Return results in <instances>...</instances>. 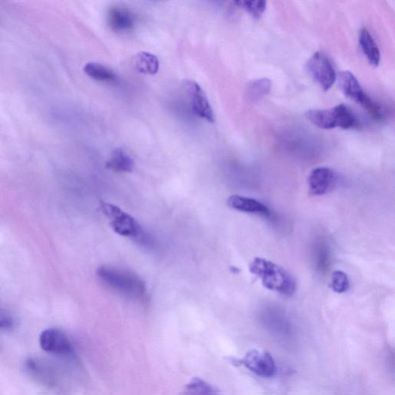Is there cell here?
<instances>
[{"mask_svg":"<svg viewBox=\"0 0 395 395\" xmlns=\"http://www.w3.org/2000/svg\"><path fill=\"white\" fill-rule=\"evenodd\" d=\"M252 275L260 279L263 287L286 297L296 291L295 279L283 267L267 260L257 257L250 265Z\"/></svg>","mask_w":395,"mask_h":395,"instance_id":"cell-1","label":"cell"},{"mask_svg":"<svg viewBox=\"0 0 395 395\" xmlns=\"http://www.w3.org/2000/svg\"><path fill=\"white\" fill-rule=\"evenodd\" d=\"M97 275L103 284L121 295L137 300H143L146 297L144 281L133 272L102 266L98 268Z\"/></svg>","mask_w":395,"mask_h":395,"instance_id":"cell-2","label":"cell"},{"mask_svg":"<svg viewBox=\"0 0 395 395\" xmlns=\"http://www.w3.org/2000/svg\"><path fill=\"white\" fill-rule=\"evenodd\" d=\"M306 117L315 126L326 130L336 128L350 129L356 123L352 111L344 105L330 109L309 110Z\"/></svg>","mask_w":395,"mask_h":395,"instance_id":"cell-3","label":"cell"},{"mask_svg":"<svg viewBox=\"0 0 395 395\" xmlns=\"http://www.w3.org/2000/svg\"><path fill=\"white\" fill-rule=\"evenodd\" d=\"M100 206L103 215L109 220L113 230L122 237L134 239L140 242L145 241L143 230L133 216L115 205L101 202Z\"/></svg>","mask_w":395,"mask_h":395,"instance_id":"cell-4","label":"cell"},{"mask_svg":"<svg viewBox=\"0 0 395 395\" xmlns=\"http://www.w3.org/2000/svg\"><path fill=\"white\" fill-rule=\"evenodd\" d=\"M307 69L322 88L330 90L337 81V74L327 56L322 52L315 53L307 63Z\"/></svg>","mask_w":395,"mask_h":395,"instance_id":"cell-5","label":"cell"},{"mask_svg":"<svg viewBox=\"0 0 395 395\" xmlns=\"http://www.w3.org/2000/svg\"><path fill=\"white\" fill-rule=\"evenodd\" d=\"M238 362L262 378L272 377L277 371L274 359L266 352L252 350Z\"/></svg>","mask_w":395,"mask_h":395,"instance_id":"cell-6","label":"cell"},{"mask_svg":"<svg viewBox=\"0 0 395 395\" xmlns=\"http://www.w3.org/2000/svg\"><path fill=\"white\" fill-rule=\"evenodd\" d=\"M337 180V175L333 169L327 167L317 168L308 177L309 193L317 196L330 193L335 189Z\"/></svg>","mask_w":395,"mask_h":395,"instance_id":"cell-7","label":"cell"},{"mask_svg":"<svg viewBox=\"0 0 395 395\" xmlns=\"http://www.w3.org/2000/svg\"><path fill=\"white\" fill-rule=\"evenodd\" d=\"M184 87L190 98L192 108L195 114L212 123L215 121L213 110L208 98H207L200 84L192 80L185 81Z\"/></svg>","mask_w":395,"mask_h":395,"instance_id":"cell-8","label":"cell"},{"mask_svg":"<svg viewBox=\"0 0 395 395\" xmlns=\"http://www.w3.org/2000/svg\"><path fill=\"white\" fill-rule=\"evenodd\" d=\"M40 344L46 352L65 355L72 352V344L69 337L58 329H46L40 336Z\"/></svg>","mask_w":395,"mask_h":395,"instance_id":"cell-9","label":"cell"},{"mask_svg":"<svg viewBox=\"0 0 395 395\" xmlns=\"http://www.w3.org/2000/svg\"><path fill=\"white\" fill-rule=\"evenodd\" d=\"M227 203L232 209L242 212L254 214L269 218L271 212L268 207L251 198L235 195L229 198Z\"/></svg>","mask_w":395,"mask_h":395,"instance_id":"cell-10","label":"cell"},{"mask_svg":"<svg viewBox=\"0 0 395 395\" xmlns=\"http://www.w3.org/2000/svg\"><path fill=\"white\" fill-rule=\"evenodd\" d=\"M135 21V15L125 8H112L108 13V24L116 32L126 33L133 30Z\"/></svg>","mask_w":395,"mask_h":395,"instance_id":"cell-11","label":"cell"},{"mask_svg":"<svg viewBox=\"0 0 395 395\" xmlns=\"http://www.w3.org/2000/svg\"><path fill=\"white\" fill-rule=\"evenodd\" d=\"M338 86L346 97L359 103L361 106L368 96L362 89L359 81L349 71H343L339 74Z\"/></svg>","mask_w":395,"mask_h":395,"instance_id":"cell-12","label":"cell"},{"mask_svg":"<svg viewBox=\"0 0 395 395\" xmlns=\"http://www.w3.org/2000/svg\"><path fill=\"white\" fill-rule=\"evenodd\" d=\"M25 366L27 371L37 381L51 388L56 384L54 370L49 363L32 357L26 361Z\"/></svg>","mask_w":395,"mask_h":395,"instance_id":"cell-13","label":"cell"},{"mask_svg":"<svg viewBox=\"0 0 395 395\" xmlns=\"http://www.w3.org/2000/svg\"><path fill=\"white\" fill-rule=\"evenodd\" d=\"M359 42L366 58L374 67H378L381 61V53L377 43L366 28H363L360 32Z\"/></svg>","mask_w":395,"mask_h":395,"instance_id":"cell-14","label":"cell"},{"mask_svg":"<svg viewBox=\"0 0 395 395\" xmlns=\"http://www.w3.org/2000/svg\"><path fill=\"white\" fill-rule=\"evenodd\" d=\"M106 167L117 173H130L133 171L135 163L123 148H116L113 150Z\"/></svg>","mask_w":395,"mask_h":395,"instance_id":"cell-15","label":"cell"},{"mask_svg":"<svg viewBox=\"0 0 395 395\" xmlns=\"http://www.w3.org/2000/svg\"><path fill=\"white\" fill-rule=\"evenodd\" d=\"M135 67L139 73L155 75L159 70V61L154 54L140 52L135 56Z\"/></svg>","mask_w":395,"mask_h":395,"instance_id":"cell-16","label":"cell"},{"mask_svg":"<svg viewBox=\"0 0 395 395\" xmlns=\"http://www.w3.org/2000/svg\"><path fill=\"white\" fill-rule=\"evenodd\" d=\"M84 72L93 80L99 81H115L117 75L111 69L98 63H88L83 68Z\"/></svg>","mask_w":395,"mask_h":395,"instance_id":"cell-17","label":"cell"},{"mask_svg":"<svg viewBox=\"0 0 395 395\" xmlns=\"http://www.w3.org/2000/svg\"><path fill=\"white\" fill-rule=\"evenodd\" d=\"M272 88L271 81L268 78L254 80L249 83L247 91L248 100L257 101L268 95Z\"/></svg>","mask_w":395,"mask_h":395,"instance_id":"cell-18","label":"cell"},{"mask_svg":"<svg viewBox=\"0 0 395 395\" xmlns=\"http://www.w3.org/2000/svg\"><path fill=\"white\" fill-rule=\"evenodd\" d=\"M185 395H217L210 384L200 379H194L187 385Z\"/></svg>","mask_w":395,"mask_h":395,"instance_id":"cell-19","label":"cell"},{"mask_svg":"<svg viewBox=\"0 0 395 395\" xmlns=\"http://www.w3.org/2000/svg\"><path fill=\"white\" fill-rule=\"evenodd\" d=\"M331 287L337 294L347 292L350 288V280L344 272L336 270L332 276Z\"/></svg>","mask_w":395,"mask_h":395,"instance_id":"cell-20","label":"cell"},{"mask_svg":"<svg viewBox=\"0 0 395 395\" xmlns=\"http://www.w3.org/2000/svg\"><path fill=\"white\" fill-rule=\"evenodd\" d=\"M239 7L245 9L252 16L259 19L265 12L267 8V2L261 1H237L234 3Z\"/></svg>","mask_w":395,"mask_h":395,"instance_id":"cell-21","label":"cell"},{"mask_svg":"<svg viewBox=\"0 0 395 395\" xmlns=\"http://www.w3.org/2000/svg\"><path fill=\"white\" fill-rule=\"evenodd\" d=\"M14 318L6 310L0 308V329L8 331L14 327Z\"/></svg>","mask_w":395,"mask_h":395,"instance_id":"cell-22","label":"cell"}]
</instances>
